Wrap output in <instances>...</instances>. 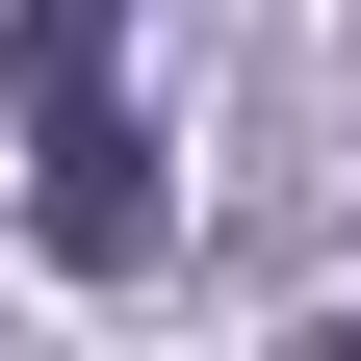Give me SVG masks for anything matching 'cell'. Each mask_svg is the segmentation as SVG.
Instances as JSON below:
<instances>
[{"label": "cell", "mask_w": 361, "mask_h": 361, "mask_svg": "<svg viewBox=\"0 0 361 361\" xmlns=\"http://www.w3.org/2000/svg\"><path fill=\"white\" fill-rule=\"evenodd\" d=\"M0 129H26V233L78 284H155V129H129V0H0Z\"/></svg>", "instance_id": "1"}]
</instances>
